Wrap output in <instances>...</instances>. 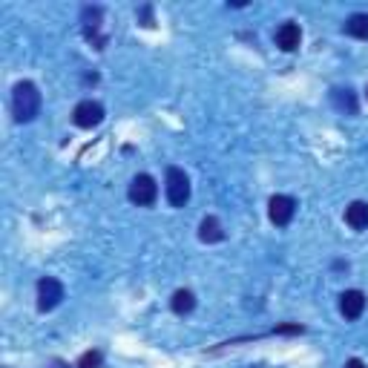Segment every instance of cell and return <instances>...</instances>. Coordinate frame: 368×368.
I'll list each match as a JSON object with an SVG mask.
<instances>
[{
  "label": "cell",
  "mask_w": 368,
  "mask_h": 368,
  "mask_svg": "<svg viewBox=\"0 0 368 368\" xmlns=\"http://www.w3.org/2000/svg\"><path fill=\"white\" fill-rule=\"evenodd\" d=\"M127 196H130V202H132V205H138V207H150V205L159 199V184H156V178H153V176H147V173H138V176L130 181V190H127Z\"/></svg>",
  "instance_id": "7a4b0ae2"
},
{
  "label": "cell",
  "mask_w": 368,
  "mask_h": 368,
  "mask_svg": "<svg viewBox=\"0 0 368 368\" xmlns=\"http://www.w3.org/2000/svg\"><path fill=\"white\" fill-rule=\"evenodd\" d=\"M64 299V285L55 280V276H43V280L38 282V311H52L58 308Z\"/></svg>",
  "instance_id": "277c9868"
},
{
  "label": "cell",
  "mask_w": 368,
  "mask_h": 368,
  "mask_svg": "<svg viewBox=\"0 0 368 368\" xmlns=\"http://www.w3.org/2000/svg\"><path fill=\"white\" fill-rule=\"evenodd\" d=\"M170 308H173V314H178V316L190 314V311L196 308V297H193V291L178 288V291L173 294V299H170Z\"/></svg>",
  "instance_id": "7c38bea8"
},
{
  "label": "cell",
  "mask_w": 368,
  "mask_h": 368,
  "mask_svg": "<svg viewBox=\"0 0 368 368\" xmlns=\"http://www.w3.org/2000/svg\"><path fill=\"white\" fill-rule=\"evenodd\" d=\"M72 121L81 130H92V127H98L104 121V107L98 101H81L75 107V113H72Z\"/></svg>",
  "instance_id": "5b68a950"
},
{
  "label": "cell",
  "mask_w": 368,
  "mask_h": 368,
  "mask_svg": "<svg viewBox=\"0 0 368 368\" xmlns=\"http://www.w3.org/2000/svg\"><path fill=\"white\" fill-rule=\"evenodd\" d=\"M142 18H144V26H153V18H150V6L142 9Z\"/></svg>",
  "instance_id": "2e32d148"
},
{
  "label": "cell",
  "mask_w": 368,
  "mask_h": 368,
  "mask_svg": "<svg viewBox=\"0 0 368 368\" xmlns=\"http://www.w3.org/2000/svg\"><path fill=\"white\" fill-rule=\"evenodd\" d=\"M294 213H297V202H294L291 196H273L270 205H268V216H270V222H273L276 227L291 224Z\"/></svg>",
  "instance_id": "8992f818"
},
{
  "label": "cell",
  "mask_w": 368,
  "mask_h": 368,
  "mask_svg": "<svg viewBox=\"0 0 368 368\" xmlns=\"http://www.w3.org/2000/svg\"><path fill=\"white\" fill-rule=\"evenodd\" d=\"M331 104H334V110L337 113H343V115H357V96H354V89L351 86H337L334 92H331Z\"/></svg>",
  "instance_id": "9c48e42d"
},
{
  "label": "cell",
  "mask_w": 368,
  "mask_h": 368,
  "mask_svg": "<svg viewBox=\"0 0 368 368\" xmlns=\"http://www.w3.org/2000/svg\"><path fill=\"white\" fill-rule=\"evenodd\" d=\"M299 43H302V29L297 23H282L280 29H276V46H280L282 52H294L299 50Z\"/></svg>",
  "instance_id": "ba28073f"
},
{
  "label": "cell",
  "mask_w": 368,
  "mask_h": 368,
  "mask_svg": "<svg viewBox=\"0 0 368 368\" xmlns=\"http://www.w3.org/2000/svg\"><path fill=\"white\" fill-rule=\"evenodd\" d=\"M12 113H15V121L21 124H29L35 121V115L40 113V92L32 81H21L12 92Z\"/></svg>",
  "instance_id": "6da1fadb"
},
{
  "label": "cell",
  "mask_w": 368,
  "mask_h": 368,
  "mask_svg": "<svg viewBox=\"0 0 368 368\" xmlns=\"http://www.w3.org/2000/svg\"><path fill=\"white\" fill-rule=\"evenodd\" d=\"M101 360H104L101 351H86V354L78 360V368H101Z\"/></svg>",
  "instance_id": "5bb4252c"
},
{
  "label": "cell",
  "mask_w": 368,
  "mask_h": 368,
  "mask_svg": "<svg viewBox=\"0 0 368 368\" xmlns=\"http://www.w3.org/2000/svg\"><path fill=\"white\" fill-rule=\"evenodd\" d=\"M343 32H345V35H351V38L368 40V15H365V12H357V15H351V18L343 23Z\"/></svg>",
  "instance_id": "4fadbf2b"
},
{
  "label": "cell",
  "mask_w": 368,
  "mask_h": 368,
  "mask_svg": "<svg viewBox=\"0 0 368 368\" xmlns=\"http://www.w3.org/2000/svg\"><path fill=\"white\" fill-rule=\"evenodd\" d=\"M199 239L213 245V242H222L224 239V230H222V222L216 216H205L202 224H199Z\"/></svg>",
  "instance_id": "8fae6325"
},
{
  "label": "cell",
  "mask_w": 368,
  "mask_h": 368,
  "mask_svg": "<svg viewBox=\"0 0 368 368\" xmlns=\"http://www.w3.org/2000/svg\"><path fill=\"white\" fill-rule=\"evenodd\" d=\"M345 224L351 230H368V202H351L345 207Z\"/></svg>",
  "instance_id": "30bf717a"
},
{
  "label": "cell",
  "mask_w": 368,
  "mask_h": 368,
  "mask_svg": "<svg viewBox=\"0 0 368 368\" xmlns=\"http://www.w3.org/2000/svg\"><path fill=\"white\" fill-rule=\"evenodd\" d=\"M167 202L173 207H184L190 202V178H188V173L178 170V167L167 170Z\"/></svg>",
  "instance_id": "3957f363"
},
{
  "label": "cell",
  "mask_w": 368,
  "mask_h": 368,
  "mask_svg": "<svg viewBox=\"0 0 368 368\" xmlns=\"http://www.w3.org/2000/svg\"><path fill=\"white\" fill-rule=\"evenodd\" d=\"M345 368H365V362H362V360H357V357H351V360L345 362Z\"/></svg>",
  "instance_id": "9a60e30c"
},
{
  "label": "cell",
  "mask_w": 368,
  "mask_h": 368,
  "mask_svg": "<svg viewBox=\"0 0 368 368\" xmlns=\"http://www.w3.org/2000/svg\"><path fill=\"white\" fill-rule=\"evenodd\" d=\"M365 92H368V89H365Z\"/></svg>",
  "instance_id": "e0dca14e"
},
{
  "label": "cell",
  "mask_w": 368,
  "mask_h": 368,
  "mask_svg": "<svg viewBox=\"0 0 368 368\" xmlns=\"http://www.w3.org/2000/svg\"><path fill=\"white\" fill-rule=\"evenodd\" d=\"M362 311H365V294H362V291L351 288V291H345V294L340 297V314H343L345 319H360Z\"/></svg>",
  "instance_id": "52a82bcc"
}]
</instances>
